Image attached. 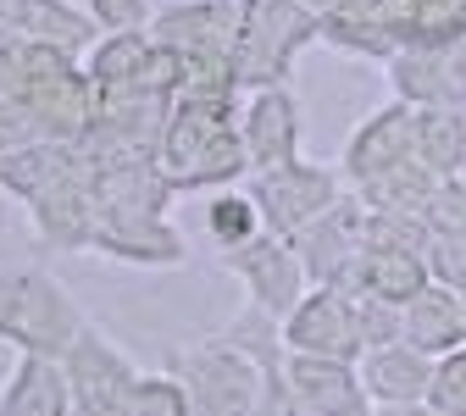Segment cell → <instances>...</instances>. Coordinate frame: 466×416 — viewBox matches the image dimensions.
<instances>
[{
  "mask_svg": "<svg viewBox=\"0 0 466 416\" xmlns=\"http://www.w3.org/2000/svg\"><path fill=\"white\" fill-rule=\"evenodd\" d=\"M289 344H295L306 361H333L350 367L361 355V322L356 306L333 289H317L311 300H300V311L289 317Z\"/></svg>",
  "mask_w": 466,
  "mask_h": 416,
  "instance_id": "cell-1",
  "label": "cell"
},
{
  "mask_svg": "<svg viewBox=\"0 0 466 416\" xmlns=\"http://www.w3.org/2000/svg\"><path fill=\"white\" fill-rule=\"evenodd\" d=\"M394 78L405 106L466 117V56L461 50H405L394 56Z\"/></svg>",
  "mask_w": 466,
  "mask_h": 416,
  "instance_id": "cell-2",
  "label": "cell"
},
{
  "mask_svg": "<svg viewBox=\"0 0 466 416\" xmlns=\"http://www.w3.org/2000/svg\"><path fill=\"white\" fill-rule=\"evenodd\" d=\"M411 161H417V106H389L350 139V172L361 184H372V178L394 167H411Z\"/></svg>",
  "mask_w": 466,
  "mask_h": 416,
  "instance_id": "cell-3",
  "label": "cell"
},
{
  "mask_svg": "<svg viewBox=\"0 0 466 416\" xmlns=\"http://www.w3.org/2000/svg\"><path fill=\"white\" fill-rule=\"evenodd\" d=\"M433 367H439V361L417 355L411 344H389V350H367V361H361L356 378H361L367 400H378L383 411H394V405H422V400H428Z\"/></svg>",
  "mask_w": 466,
  "mask_h": 416,
  "instance_id": "cell-4",
  "label": "cell"
},
{
  "mask_svg": "<svg viewBox=\"0 0 466 416\" xmlns=\"http://www.w3.org/2000/svg\"><path fill=\"white\" fill-rule=\"evenodd\" d=\"M333 195H339V184L328 172H317V167H278V172H267V184H261V200H267V217L283 228V233H295V228H306V222H317L328 206H333Z\"/></svg>",
  "mask_w": 466,
  "mask_h": 416,
  "instance_id": "cell-5",
  "label": "cell"
},
{
  "mask_svg": "<svg viewBox=\"0 0 466 416\" xmlns=\"http://www.w3.org/2000/svg\"><path fill=\"white\" fill-rule=\"evenodd\" d=\"M417 355H428V361H444V355H455L466 344V300L455 289H428L417 294L411 306H405V339Z\"/></svg>",
  "mask_w": 466,
  "mask_h": 416,
  "instance_id": "cell-6",
  "label": "cell"
},
{
  "mask_svg": "<svg viewBox=\"0 0 466 416\" xmlns=\"http://www.w3.org/2000/svg\"><path fill=\"white\" fill-rule=\"evenodd\" d=\"M289 383H295V400L306 405V416H367V389L350 367L333 361H300L289 367Z\"/></svg>",
  "mask_w": 466,
  "mask_h": 416,
  "instance_id": "cell-7",
  "label": "cell"
},
{
  "mask_svg": "<svg viewBox=\"0 0 466 416\" xmlns=\"http://www.w3.org/2000/svg\"><path fill=\"white\" fill-rule=\"evenodd\" d=\"M361 289L372 294V300L405 311L417 294L433 289V278H428V261H422L411 245H378V250H367V261H361Z\"/></svg>",
  "mask_w": 466,
  "mask_h": 416,
  "instance_id": "cell-8",
  "label": "cell"
},
{
  "mask_svg": "<svg viewBox=\"0 0 466 416\" xmlns=\"http://www.w3.org/2000/svg\"><path fill=\"white\" fill-rule=\"evenodd\" d=\"M466 161V123L450 111H417V167L439 184H455Z\"/></svg>",
  "mask_w": 466,
  "mask_h": 416,
  "instance_id": "cell-9",
  "label": "cell"
},
{
  "mask_svg": "<svg viewBox=\"0 0 466 416\" xmlns=\"http://www.w3.org/2000/svg\"><path fill=\"white\" fill-rule=\"evenodd\" d=\"M250 150H256V161L261 167H295L289 156H295V106H289L278 89L272 95H261L256 100V111H250Z\"/></svg>",
  "mask_w": 466,
  "mask_h": 416,
  "instance_id": "cell-10",
  "label": "cell"
},
{
  "mask_svg": "<svg viewBox=\"0 0 466 416\" xmlns=\"http://www.w3.org/2000/svg\"><path fill=\"white\" fill-rule=\"evenodd\" d=\"M466 39V0H411L405 50H455Z\"/></svg>",
  "mask_w": 466,
  "mask_h": 416,
  "instance_id": "cell-11",
  "label": "cell"
},
{
  "mask_svg": "<svg viewBox=\"0 0 466 416\" xmlns=\"http://www.w3.org/2000/svg\"><path fill=\"white\" fill-rule=\"evenodd\" d=\"M67 411V389L62 378H56L45 361H23L6 405H0V416H62Z\"/></svg>",
  "mask_w": 466,
  "mask_h": 416,
  "instance_id": "cell-12",
  "label": "cell"
},
{
  "mask_svg": "<svg viewBox=\"0 0 466 416\" xmlns=\"http://www.w3.org/2000/svg\"><path fill=\"white\" fill-rule=\"evenodd\" d=\"M428 405L439 416H466V344L455 355L433 367V389H428Z\"/></svg>",
  "mask_w": 466,
  "mask_h": 416,
  "instance_id": "cell-13",
  "label": "cell"
},
{
  "mask_svg": "<svg viewBox=\"0 0 466 416\" xmlns=\"http://www.w3.org/2000/svg\"><path fill=\"white\" fill-rule=\"evenodd\" d=\"M123 416H184V394L172 383H139L123 394Z\"/></svg>",
  "mask_w": 466,
  "mask_h": 416,
  "instance_id": "cell-14",
  "label": "cell"
},
{
  "mask_svg": "<svg viewBox=\"0 0 466 416\" xmlns=\"http://www.w3.org/2000/svg\"><path fill=\"white\" fill-rule=\"evenodd\" d=\"M139 67H145V50H139L134 39H111V45L95 56V78H100V84H116V78H139Z\"/></svg>",
  "mask_w": 466,
  "mask_h": 416,
  "instance_id": "cell-15",
  "label": "cell"
},
{
  "mask_svg": "<svg viewBox=\"0 0 466 416\" xmlns=\"http://www.w3.org/2000/svg\"><path fill=\"white\" fill-rule=\"evenodd\" d=\"M211 233H222V239H245V233H256V211L245 200H217L211 206Z\"/></svg>",
  "mask_w": 466,
  "mask_h": 416,
  "instance_id": "cell-16",
  "label": "cell"
},
{
  "mask_svg": "<svg viewBox=\"0 0 466 416\" xmlns=\"http://www.w3.org/2000/svg\"><path fill=\"white\" fill-rule=\"evenodd\" d=\"M383 416H439V411L422 400V405H394V411H383Z\"/></svg>",
  "mask_w": 466,
  "mask_h": 416,
  "instance_id": "cell-17",
  "label": "cell"
},
{
  "mask_svg": "<svg viewBox=\"0 0 466 416\" xmlns=\"http://www.w3.org/2000/svg\"><path fill=\"white\" fill-rule=\"evenodd\" d=\"M461 300H466V294H461Z\"/></svg>",
  "mask_w": 466,
  "mask_h": 416,
  "instance_id": "cell-18",
  "label": "cell"
}]
</instances>
